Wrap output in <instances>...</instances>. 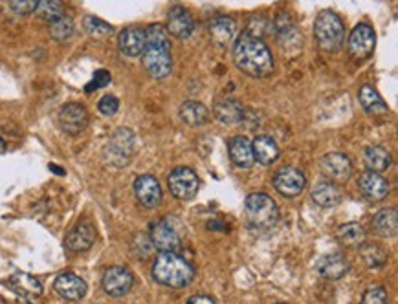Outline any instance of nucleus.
Wrapping results in <instances>:
<instances>
[{
	"label": "nucleus",
	"mask_w": 398,
	"mask_h": 304,
	"mask_svg": "<svg viewBox=\"0 0 398 304\" xmlns=\"http://www.w3.org/2000/svg\"><path fill=\"white\" fill-rule=\"evenodd\" d=\"M109 83H110V74L107 72V70H98V72L94 74V77H92L90 83L85 86V90L88 92V94H90V92H94V90L107 86Z\"/></svg>",
	"instance_id": "e433bc0d"
},
{
	"label": "nucleus",
	"mask_w": 398,
	"mask_h": 304,
	"mask_svg": "<svg viewBox=\"0 0 398 304\" xmlns=\"http://www.w3.org/2000/svg\"><path fill=\"white\" fill-rule=\"evenodd\" d=\"M145 32L144 66L154 79H165L172 70L171 42L163 24H151Z\"/></svg>",
	"instance_id": "f03ea898"
},
{
	"label": "nucleus",
	"mask_w": 398,
	"mask_h": 304,
	"mask_svg": "<svg viewBox=\"0 0 398 304\" xmlns=\"http://www.w3.org/2000/svg\"><path fill=\"white\" fill-rule=\"evenodd\" d=\"M362 259L369 268H382L387 262V253L380 244H365L362 247Z\"/></svg>",
	"instance_id": "2f4dec72"
},
{
	"label": "nucleus",
	"mask_w": 398,
	"mask_h": 304,
	"mask_svg": "<svg viewBox=\"0 0 398 304\" xmlns=\"http://www.w3.org/2000/svg\"><path fill=\"white\" fill-rule=\"evenodd\" d=\"M169 191L178 200H191L199 192V176L189 167H177L168 178Z\"/></svg>",
	"instance_id": "423d86ee"
},
{
	"label": "nucleus",
	"mask_w": 398,
	"mask_h": 304,
	"mask_svg": "<svg viewBox=\"0 0 398 304\" xmlns=\"http://www.w3.org/2000/svg\"><path fill=\"white\" fill-rule=\"evenodd\" d=\"M322 170L325 173V176L336 180V182H345L353 173V165L345 154L331 152L322 158Z\"/></svg>",
	"instance_id": "f3484780"
},
{
	"label": "nucleus",
	"mask_w": 398,
	"mask_h": 304,
	"mask_svg": "<svg viewBox=\"0 0 398 304\" xmlns=\"http://www.w3.org/2000/svg\"><path fill=\"white\" fill-rule=\"evenodd\" d=\"M314 35H316L317 45L325 52H336L339 46L344 45L345 28L341 18L332 11H322L317 15L316 24H314Z\"/></svg>",
	"instance_id": "39448f33"
},
{
	"label": "nucleus",
	"mask_w": 398,
	"mask_h": 304,
	"mask_svg": "<svg viewBox=\"0 0 398 304\" xmlns=\"http://www.w3.org/2000/svg\"><path fill=\"white\" fill-rule=\"evenodd\" d=\"M360 304H387V291L384 286H373L363 293Z\"/></svg>",
	"instance_id": "c9c22d12"
},
{
	"label": "nucleus",
	"mask_w": 398,
	"mask_h": 304,
	"mask_svg": "<svg viewBox=\"0 0 398 304\" xmlns=\"http://www.w3.org/2000/svg\"><path fill=\"white\" fill-rule=\"evenodd\" d=\"M180 117L189 127H202L208 123L209 114L208 108L204 107L202 103H199V101H186L180 107Z\"/></svg>",
	"instance_id": "cd10ccee"
},
{
	"label": "nucleus",
	"mask_w": 398,
	"mask_h": 304,
	"mask_svg": "<svg viewBox=\"0 0 398 304\" xmlns=\"http://www.w3.org/2000/svg\"><path fill=\"white\" fill-rule=\"evenodd\" d=\"M305 184H307L305 175L295 167H283L274 175V187L286 198L298 197L305 189Z\"/></svg>",
	"instance_id": "9d476101"
},
{
	"label": "nucleus",
	"mask_w": 398,
	"mask_h": 304,
	"mask_svg": "<svg viewBox=\"0 0 398 304\" xmlns=\"http://www.w3.org/2000/svg\"><path fill=\"white\" fill-rule=\"evenodd\" d=\"M134 148V134L129 129H119L114 132L110 139L109 147H107V156L112 161L114 165H127L129 158Z\"/></svg>",
	"instance_id": "9b49d317"
},
{
	"label": "nucleus",
	"mask_w": 398,
	"mask_h": 304,
	"mask_svg": "<svg viewBox=\"0 0 398 304\" xmlns=\"http://www.w3.org/2000/svg\"><path fill=\"white\" fill-rule=\"evenodd\" d=\"M149 238L156 250H160L162 253H175L180 247V235L171 224L169 220H156L151 224L149 229Z\"/></svg>",
	"instance_id": "0eeeda50"
},
{
	"label": "nucleus",
	"mask_w": 398,
	"mask_h": 304,
	"mask_svg": "<svg viewBox=\"0 0 398 304\" xmlns=\"http://www.w3.org/2000/svg\"><path fill=\"white\" fill-rule=\"evenodd\" d=\"M360 103H362L363 110L367 114H371V116H385V114H390V108L385 105V101L382 99V95L373 88L371 85H363L360 88Z\"/></svg>",
	"instance_id": "b1692460"
},
{
	"label": "nucleus",
	"mask_w": 398,
	"mask_h": 304,
	"mask_svg": "<svg viewBox=\"0 0 398 304\" xmlns=\"http://www.w3.org/2000/svg\"><path fill=\"white\" fill-rule=\"evenodd\" d=\"M312 198L317 206L334 207L341 201V189L334 184L323 182V184H317L316 187H314Z\"/></svg>",
	"instance_id": "c85d7f7f"
},
{
	"label": "nucleus",
	"mask_w": 398,
	"mask_h": 304,
	"mask_svg": "<svg viewBox=\"0 0 398 304\" xmlns=\"http://www.w3.org/2000/svg\"><path fill=\"white\" fill-rule=\"evenodd\" d=\"M215 116L224 125H237V123H240L242 116H245V110L233 99L218 98L215 101Z\"/></svg>",
	"instance_id": "5701e85b"
},
{
	"label": "nucleus",
	"mask_w": 398,
	"mask_h": 304,
	"mask_svg": "<svg viewBox=\"0 0 398 304\" xmlns=\"http://www.w3.org/2000/svg\"><path fill=\"white\" fill-rule=\"evenodd\" d=\"M237 24L230 17H217L209 24V35L217 46H228L235 39Z\"/></svg>",
	"instance_id": "412c9836"
},
{
	"label": "nucleus",
	"mask_w": 398,
	"mask_h": 304,
	"mask_svg": "<svg viewBox=\"0 0 398 304\" xmlns=\"http://www.w3.org/2000/svg\"><path fill=\"white\" fill-rule=\"evenodd\" d=\"M118 45L123 55L127 57H138L145 49V32L138 26H129L122 30L118 37Z\"/></svg>",
	"instance_id": "6ab92c4d"
},
{
	"label": "nucleus",
	"mask_w": 398,
	"mask_h": 304,
	"mask_svg": "<svg viewBox=\"0 0 398 304\" xmlns=\"http://www.w3.org/2000/svg\"><path fill=\"white\" fill-rule=\"evenodd\" d=\"M83 28H85V32L88 33L90 37L94 39H103V37H109L112 33V26L109 23H105L101 18L98 17H85L83 21Z\"/></svg>",
	"instance_id": "473e14b6"
},
{
	"label": "nucleus",
	"mask_w": 398,
	"mask_h": 304,
	"mask_svg": "<svg viewBox=\"0 0 398 304\" xmlns=\"http://www.w3.org/2000/svg\"><path fill=\"white\" fill-rule=\"evenodd\" d=\"M373 229H375L380 237L393 238L394 235H397V229H398L397 209L390 207V209L378 211L375 218H373Z\"/></svg>",
	"instance_id": "a878e982"
},
{
	"label": "nucleus",
	"mask_w": 398,
	"mask_h": 304,
	"mask_svg": "<svg viewBox=\"0 0 398 304\" xmlns=\"http://www.w3.org/2000/svg\"><path fill=\"white\" fill-rule=\"evenodd\" d=\"M358 185H360L363 197L371 201H380L390 194V184L385 182V178H382L378 173H371V170H367L360 176Z\"/></svg>",
	"instance_id": "a211bd4d"
},
{
	"label": "nucleus",
	"mask_w": 398,
	"mask_h": 304,
	"mask_svg": "<svg viewBox=\"0 0 398 304\" xmlns=\"http://www.w3.org/2000/svg\"><path fill=\"white\" fill-rule=\"evenodd\" d=\"M35 13L45 21L54 23L55 18H59L63 15V4L59 0H39Z\"/></svg>",
	"instance_id": "f704fd0d"
},
{
	"label": "nucleus",
	"mask_w": 398,
	"mask_h": 304,
	"mask_svg": "<svg viewBox=\"0 0 398 304\" xmlns=\"http://www.w3.org/2000/svg\"><path fill=\"white\" fill-rule=\"evenodd\" d=\"M37 0H13L9 8L13 9L17 15H28V13H35L37 9Z\"/></svg>",
	"instance_id": "58836bf2"
},
{
	"label": "nucleus",
	"mask_w": 398,
	"mask_h": 304,
	"mask_svg": "<svg viewBox=\"0 0 398 304\" xmlns=\"http://www.w3.org/2000/svg\"><path fill=\"white\" fill-rule=\"evenodd\" d=\"M55 291L66 300H81L86 296V282L76 273H61L54 282Z\"/></svg>",
	"instance_id": "4468645a"
},
{
	"label": "nucleus",
	"mask_w": 398,
	"mask_h": 304,
	"mask_svg": "<svg viewBox=\"0 0 398 304\" xmlns=\"http://www.w3.org/2000/svg\"><path fill=\"white\" fill-rule=\"evenodd\" d=\"M252 151H254V160L263 165H270L279 158V147H277L276 139H271L270 136L255 138L252 141Z\"/></svg>",
	"instance_id": "393cba45"
},
{
	"label": "nucleus",
	"mask_w": 398,
	"mask_h": 304,
	"mask_svg": "<svg viewBox=\"0 0 398 304\" xmlns=\"http://www.w3.org/2000/svg\"><path fill=\"white\" fill-rule=\"evenodd\" d=\"M95 240V228L90 222H79L64 238V246L74 253H83L90 250Z\"/></svg>",
	"instance_id": "dca6fc26"
},
{
	"label": "nucleus",
	"mask_w": 398,
	"mask_h": 304,
	"mask_svg": "<svg viewBox=\"0 0 398 304\" xmlns=\"http://www.w3.org/2000/svg\"><path fill=\"white\" fill-rule=\"evenodd\" d=\"M101 284H103V290L110 297H123L131 291L132 284H134V277L123 266H110L109 269H105Z\"/></svg>",
	"instance_id": "1a4fd4ad"
},
{
	"label": "nucleus",
	"mask_w": 398,
	"mask_h": 304,
	"mask_svg": "<svg viewBox=\"0 0 398 304\" xmlns=\"http://www.w3.org/2000/svg\"><path fill=\"white\" fill-rule=\"evenodd\" d=\"M363 158H365V165L369 167V170L371 173H378V175L390 169L391 165V154L384 147H380V145L367 148Z\"/></svg>",
	"instance_id": "7c9ffc66"
},
{
	"label": "nucleus",
	"mask_w": 398,
	"mask_h": 304,
	"mask_svg": "<svg viewBox=\"0 0 398 304\" xmlns=\"http://www.w3.org/2000/svg\"><path fill=\"white\" fill-rule=\"evenodd\" d=\"M134 194L144 207H156L162 201V187L158 180L151 175L138 176L134 180Z\"/></svg>",
	"instance_id": "ddd939ff"
},
{
	"label": "nucleus",
	"mask_w": 398,
	"mask_h": 304,
	"mask_svg": "<svg viewBox=\"0 0 398 304\" xmlns=\"http://www.w3.org/2000/svg\"><path fill=\"white\" fill-rule=\"evenodd\" d=\"M50 35L55 40H68L74 35V21L66 15H61L50 24Z\"/></svg>",
	"instance_id": "72a5a7b5"
},
{
	"label": "nucleus",
	"mask_w": 398,
	"mask_h": 304,
	"mask_svg": "<svg viewBox=\"0 0 398 304\" xmlns=\"http://www.w3.org/2000/svg\"><path fill=\"white\" fill-rule=\"evenodd\" d=\"M375 45L376 37L373 28L367 24H358L349 37V54L356 61H365L367 57H371Z\"/></svg>",
	"instance_id": "6e6552de"
},
{
	"label": "nucleus",
	"mask_w": 398,
	"mask_h": 304,
	"mask_svg": "<svg viewBox=\"0 0 398 304\" xmlns=\"http://www.w3.org/2000/svg\"><path fill=\"white\" fill-rule=\"evenodd\" d=\"M246 224L255 235L271 231L279 222V207L276 200L263 192H252L245 204Z\"/></svg>",
	"instance_id": "20e7f679"
},
{
	"label": "nucleus",
	"mask_w": 398,
	"mask_h": 304,
	"mask_svg": "<svg viewBox=\"0 0 398 304\" xmlns=\"http://www.w3.org/2000/svg\"><path fill=\"white\" fill-rule=\"evenodd\" d=\"M4 151H6V144H4V139L0 138V154H2Z\"/></svg>",
	"instance_id": "a19ab883"
},
{
	"label": "nucleus",
	"mask_w": 398,
	"mask_h": 304,
	"mask_svg": "<svg viewBox=\"0 0 398 304\" xmlns=\"http://www.w3.org/2000/svg\"><path fill=\"white\" fill-rule=\"evenodd\" d=\"M88 119H90V117H88L86 108L77 103L64 105L59 110V114H57V121H59L61 130L70 136L79 134L81 130H85L86 125H88Z\"/></svg>",
	"instance_id": "f8f14e48"
},
{
	"label": "nucleus",
	"mask_w": 398,
	"mask_h": 304,
	"mask_svg": "<svg viewBox=\"0 0 398 304\" xmlns=\"http://www.w3.org/2000/svg\"><path fill=\"white\" fill-rule=\"evenodd\" d=\"M336 237H338L339 244H344V246L358 247L365 242V229L356 222H351V224L339 226Z\"/></svg>",
	"instance_id": "c756f323"
},
{
	"label": "nucleus",
	"mask_w": 398,
	"mask_h": 304,
	"mask_svg": "<svg viewBox=\"0 0 398 304\" xmlns=\"http://www.w3.org/2000/svg\"><path fill=\"white\" fill-rule=\"evenodd\" d=\"M231 161L240 169H250L254 165V151H252V141L246 136H235L228 144Z\"/></svg>",
	"instance_id": "aec40b11"
},
{
	"label": "nucleus",
	"mask_w": 398,
	"mask_h": 304,
	"mask_svg": "<svg viewBox=\"0 0 398 304\" xmlns=\"http://www.w3.org/2000/svg\"><path fill=\"white\" fill-rule=\"evenodd\" d=\"M98 108H100V112L103 114V116H114V114L118 112L119 101L114 98V95H105V98L100 99Z\"/></svg>",
	"instance_id": "4c0bfd02"
},
{
	"label": "nucleus",
	"mask_w": 398,
	"mask_h": 304,
	"mask_svg": "<svg viewBox=\"0 0 398 304\" xmlns=\"http://www.w3.org/2000/svg\"><path fill=\"white\" fill-rule=\"evenodd\" d=\"M165 30L178 39H187V37H191V33L195 32V23H193V17L187 9L175 6V8L169 9Z\"/></svg>",
	"instance_id": "2eb2a0df"
},
{
	"label": "nucleus",
	"mask_w": 398,
	"mask_h": 304,
	"mask_svg": "<svg viewBox=\"0 0 398 304\" xmlns=\"http://www.w3.org/2000/svg\"><path fill=\"white\" fill-rule=\"evenodd\" d=\"M233 61L252 77H267L274 72V57L268 46L259 37L242 33L233 46Z\"/></svg>",
	"instance_id": "f257e3e1"
},
{
	"label": "nucleus",
	"mask_w": 398,
	"mask_h": 304,
	"mask_svg": "<svg viewBox=\"0 0 398 304\" xmlns=\"http://www.w3.org/2000/svg\"><path fill=\"white\" fill-rule=\"evenodd\" d=\"M187 304H217V300L209 296H193L187 300Z\"/></svg>",
	"instance_id": "ea45409f"
},
{
	"label": "nucleus",
	"mask_w": 398,
	"mask_h": 304,
	"mask_svg": "<svg viewBox=\"0 0 398 304\" xmlns=\"http://www.w3.org/2000/svg\"><path fill=\"white\" fill-rule=\"evenodd\" d=\"M317 271L329 281H339L349 271V260L339 253L327 255L317 262Z\"/></svg>",
	"instance_id": "4be33fe9"
},
{
	"label": "nucleus",
	"mask_w": 398,
	"mask_h": 304,
	"mask_svg": "<svg viewBox=\"0 0 398 304\" xmlns=\"http://www.w3.org/2000/svg\"><path fill=\"white\" fill-rule=\"evenodd\" d=\"M8 284L21 296L39 297L42 293L41 282L32 275H28V273H15L13 277H9Z\"/></svg>",
	"instance_id": "bb28decb"
},
{
	"label": "nucleus",
	"mask_w": 398,
	"mask_h": 304,
	"mask_svg": "<svg viewBox=\"0 0 398 304\" xmlns=\"http://www.w3.org/2000/svg\"><path fill=\"white\" fill-rule=\"evenodd\" d=\"M153 277L162 286L186 288L195 277V269L177 253H160L153 264Z\"/></svg>",
	"instance_id": "7ed1b4c3"
}]
</instances>
